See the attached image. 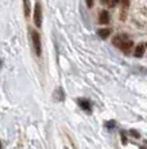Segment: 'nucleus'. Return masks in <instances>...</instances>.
<instances>
[{"instance_id": "nucleus-1", "label": "nucleus", "mask_w": 147, "mask_h": 149, "mask_svg": "<svg viewBox=\"0 0 147 149\" xmlns=\"http://www.w3.org/2000/svg\"><path fill=\"white\" fill-rule=\"evenodd\" d=\"M112 43H113V46H116L117 49H120V50L124 52V53H130V52L132 50V47H134V42H132L131 39L126 38L124 36L113 37Z\"/></svg>"}, {"instance_id": "nucleus-2", "label": "nucleus", "mask_w": 147, "mask_h": 149, "mask_svg": "<svg viewBox=\"0 0 147 149\" xmlns=\"http://www.w3.org/2000/svg\"><path fill=\"white\" fill-rule=\"evenodd\" d=\"M30 36H31V42H32V46H34L35 54L41 56L42 54V42H41V36L37 30H32L30 29Z\"/></svg>"}, {"instance_id": "nucleus-3", "label": "nucleus", "mask_w": 147, "mask_h": 149, "mask_svg": "<svg viewBox=\"0 0 147 149\" xmlns=\"http://www.w3.org/2000/svg\"><path fill=\"white\" fill-rule=\"evenodd\" d=\"M34 23L37 27L42 26V7H41V3H37L34 7Z\"/></svg>"}, {"instance_id": "nucleus-4", "label": "nucleus", "mask_w": 147, "mask_h": 149, "mask_svg": "<svg viewBox=\"0 0 147 149\" xmlns=\"http://www.w3.org/2000/svg\"><path fill=\"white\" fill-rule=\"evenodd\" d=\"M120 20H126L127 19V14H128V8H130V0H120Z\"/></svg>"}, {"instance_id": "nucleus-5", "label": "nucleus", "mask_w": 147, "mask_h": 149, "mask_svg": "<svg viewBox=\"0 0 147 149\" xmlns=\"http://www.w3.org/2000/svg\"><path fill=\"white\" fill-rule=\"evenodd\" d=\"M144 49H146V45H144V43H139V45H136L135 50H134V56H135V57H138V58L143 57Z\"/></svg>"}, {"instance_id": "nucleus-6", "label": "nucleus", "mask_w": 147, "mask_h": 149, "mask_svg": "<svg viewBox=\"0 0 147 149\" xmlns=\"http://www.w3.org/2000/svg\"><path fill=\"white\" fill-rule=\"evenodd\" d=\"M99 20H100L101 24H107L109 22V14L108 11H105V10H103V11L100 12V15H99Z\"/></svg>"}, {"instance_id": "nucleus-7", "label": "nucleus", "mask_w": 147, "mask_h": 149, "mask_svg": "<svg viewBox=\"0 0 147 149\" xmlns=\"http://www.w3.org/2000/svg\"><path fill=\"white\" fill-rule=\"evenodd\" d=\"M78 104H80V107H81L82 110L90 111V102L86 100V99H78Z\"/></svg>"}, {"instance_id": "nucleus-8", "label": "nucleus", "mask_w": 147, "mask_h": 149, "mask_svg": "<svg viewBox=\"0 0 147 149\" xmlns=\"http://www.w3.org/2000/svg\"><path fill=\"white\" fill-rule=\"evenodd\" d=\"M97 34H99V37H101V38H108V37L111 36V29H100V30L97 31Z\"/></svg>"}, {"instance_id": "nucleus-9", "label": "nucleus", "mask_w": 147, "mask_h": 149, "mask_svg": "<svg viewBox=\"0 0 147 149\" xmlns=\"http://www.w3.org/2000/svg\"><path fill=\"white\" fill-rule=\"evenodd\" d=\"M23 8H24V15L28 16L31 12V6H30V0H23Z\"/></svg>"}, {"instance_id": "nucleus-10", "label": "nucleus", "mask_w": 147, "mask_h": 149, "mask_svg": "<svg viewBox=\"0 0 147 149\" xmlns=\"http://www.w3.org/2000/svg\"><path fill=\"white\" fill-rule=\"evenodd\" d=\"M130 133H131V136H134V137H136V138H140V134H139V132H136V130H131Z\"/></svg>"}, {"instance_id": "nucleus-11", "label": "nucleus", "mask_w": 147, "mask_h": 149, "mask_svg": "<svg viewBox=\"0 0 147 149\" xmlns=\"http://www.w3.org/2000/svg\"><path fill=\"white\" fill-rule=\"evenodd\" d=\"M86 1V6H88V8H92L93 7V3H95V0H85Z\"/></svg>"}, {"instance_id": "nucleus-12", "label": "nucleus", "mask_w": 147, "mask_h": 149, "mask_svg": "<svg viewBox=\"0 0 147 149\" xmlns=\"http://www.w3.org/2000/svg\"><path fill=\"white\" fill-rule=\"evenodd\" d=\"M121 142H123V144H127V138H126V136H124L123 133H121Z\"/></svg>"}, {"instance_id": "nucleus-13", "label": "nucleus", "mask_w": 147, "mask_h": 149, "mask_svg": "<svg viewBox=\"0 0 147 149\" xmlns=\"http://www.w3.org/2000/svg\"><path fill=\"white\" fill-rule=\"evenodd\" d=\"M100 3L101 4H107V6H108V4H109V0H100Z\"/></svg>"}, {"instance_id": "nucleus-14", "label": "nucleus", "mask_w": 147, "mask_h": 149, "mask_svg": "<svg viewBox=\"0 0 147 149\" xmlns=\"http://www.w3.org/2000/svg\"><path fill=\"white\" fill-rule=\"evenodd\" d=\"M0 148H1V144H0Z\"/></svg>"}, {"instance_id": "nucleus-15", "label": "nucleus", "mask_w": 147, "mask_h": 149, "mask_svg": "<svg viewBox=\"0 0 147 149\" xmlns=\"http://www.w3.org/2000/svg\"><path fill=\"white\" fill-rule=\"evenodd\" d=\"M146 47H147V45H146Z\"/></svg>"}]
</instances>
